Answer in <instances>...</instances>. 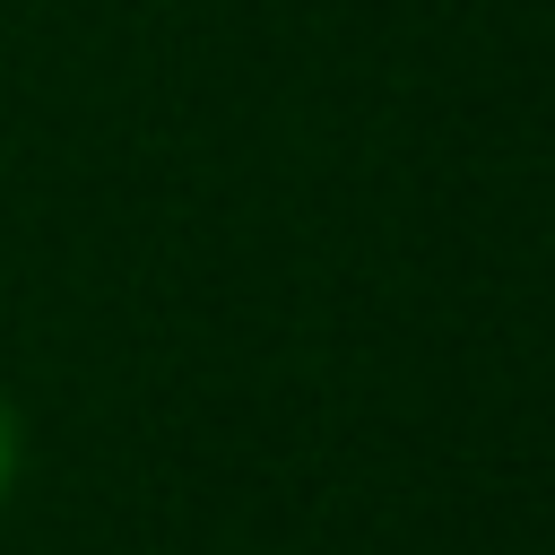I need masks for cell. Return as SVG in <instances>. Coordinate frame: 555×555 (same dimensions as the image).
<instances>
[{"instance_id":"obj_1","label":"cell","mask_w":555,"mask_h":555,"mask_svg":"<svg viewBox=\"0 0 555 555\" xmlns=\"http://www.w3.org/2000/svg\"><path fill=\"white\" fill-rule=\"evenodd\" d=\"M9 468H17V425H9V408H0V494H9Z\"/></svg>"}]
</instances>
